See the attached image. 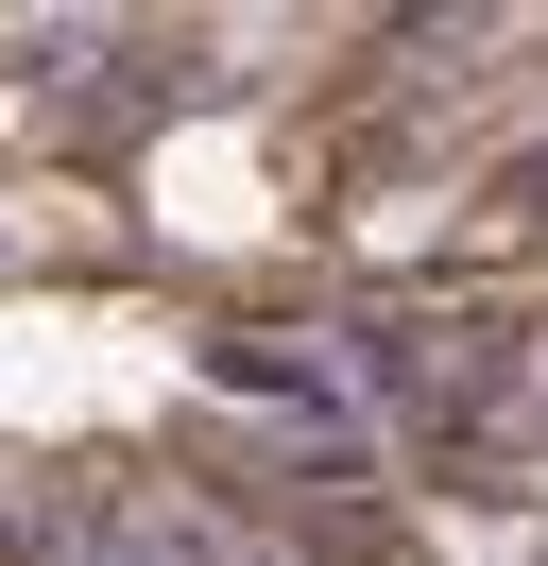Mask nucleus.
Wrapping results in <instances>:
<instances>
[{"label": "nucleus", "instance_id": "obj_1", "mask_svg": "<svg viewBox=\"0 0 548 566\" xmlns=\"http://www.w3.org/2000/svg\"><path fill=\"white\" fill-rule=\"evenodd\" d=\"M86 566H189V532H86Z\"/></svg>", "mask_w": 548, "mask_h": 566}, {"label": "nucleus", "instance_id": "obj_2", "mask_svg": "<svg viewBox=\"0 0 548 566\" xmlns=\"http://www.w3.org/2000/svg\"><path fill=\"white\" fill-rule=\"evenodd\" d=\"M531 566H548V532H531Z\"/></svg>", "mask_w": 548, "mask_h": 566}]
</instances>
